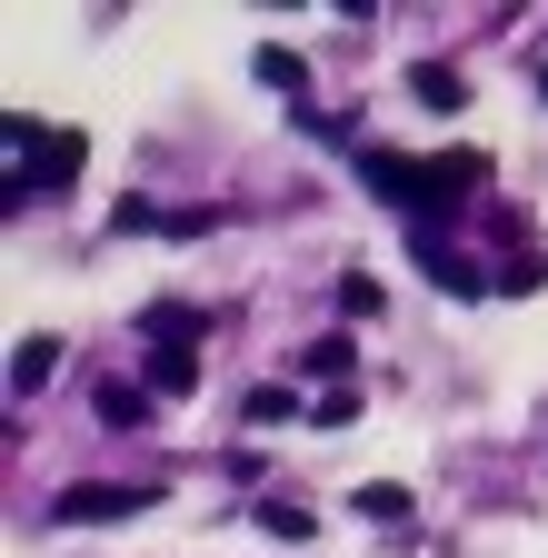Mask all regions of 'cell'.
<instances>
[{
	"mask_svg": "<svg viewBox=\"0 0 548 558\" xmlns=\"http://www.w3.org/2000/svg\"><path fill=\"white\" fill-rule=\"evenodd\" d=\"M360 180H369L379 199H399V209H449V199H468L478 180H489V160H478V150H449V160H409V150H360Z\"/></svg>",
	"mask_w": 548,
	"mask_h": 558,
	"instance_id": "1",
	"label": "cell"
},
{
	"mask_svg": "<svg viewBox=\"0 0 548 558\" xmlns=\"http://www.w3.org/2000/svg\"><path fill=\"white\" fill-rule=\"evenodd\" d=\"M130 509H150V488L81 478V488H60V499H50V519H60V529H100V519H130Z\"/></svg>",
	"mask_w": 548,
	"mask_h": 558,
	"instance_id": "2",
	"label": "cell"
},
{
	"mask_svg": "<svg viewBox=\"0 0 548 558\" xmlns=\"http://www.w3.org/2000/svg\"><path fill=\"white\" fill-rule=\"evenodd\" d=\"M150 399H180V389H199V339H150Z\"/></svg>",
	"mask_w": 548,
	"mask_h": 558,
	"instance_id": "3",
	"label": "cell"
},
{
	"mask_svg": "<svg viewBox=\"0 0 548 558\" xmlns=\"http://www.w3.org/2000/svg\"><path fill=\"white\" fill-rule=\"evenodd\" d=\"M90 418H100V429H150V379H100Z\"/></svg>",
	"mask_w": 548,
	"mask_h": 558,
	"instance_id": "4",
	"label": "cell"
},
{
	"mask_svg": "<svg viewBox=\"0 0 548 558\" xmlns=\"http://www.w3.org/2000/svg\"><path fill=\"white\" fill-rule=\"evenodd\" d=\"M419 279H429V290H449V300H478V290H489V269H468L449 240H419Z\"/></svg>",
	"mask_w": 548,
	"mask_h": 558,
	"instance_id": "5",
	"label": "cell"
},
{
	"mask_svg": "<svg viewBox=\"0 0 548 558\" xmlns=\"http://www.w3.org/2000/svg\"><path fill=\"white\" fill-rule=\"evenodd\" d=\"M50 369H60V339H50V329H31V339L11 349V399H40V389H50Z\"/></svg>",
	"mask_w": 548,
	"mask_h": 558,
	"instance_id": "6",
	"label": "cell"
},
{
	"mask_svg": "<svg viewBox=\"0 0 548 558\" xmlns=\"http://www.w3.org/2000/svg\"><path fill=\"white\" fill-rule=\"evenodd\" d=\"M409 100H419V110H439V120H449V110H468V81H459V70H449V60H419V70H409Z\"/></svg>",
	"mask_w": 548,
	"mask_h": 558,
	"instance_id": "7",
	"label": "cell"
},
{
	"mask_svg": "<svg viewBox=\"0 0 548 558\" xmlns=\"http://www.w3.org/2000/svg\"><path fill=\"white\" fill-rule=\"evenodd\" d=\"M300 369H309V379H329V389H350L360 349H350V339H309V349H300Z\"/></svg>",
	"mask_w": 548,
	"mask_h": 558,
	"instance_id": "8",
	"label": "cell"
},
{
	"mask_svg": "<svg viewBox=\"0 0 548 558\" xmlns=\"http://www.w3.org/2000/svg\"><path fill=\"white\" fill-rule=\"evenodd\" d=\"M249 70H259V81L280 90V100H300V90H309V60H300V50H280V40H269V50L249 60Z\"/></svg>",
	"mask_w": 548,
	"mask_h": 558,
	"instance_id": "9",
	"label": "cell"
},
{
	"mask_svg": "<svg viewBox=\"0 0 548 558\" xmlns=\"http://www.w3.org/2000/svg\"><path fill=\"white\" fill-rule=\"evenodd\" d=\"M300 418V389H249V429H290Z\"/></svg>",
	"mask_w": 548,
	"mask_h": 558,
	"instance_id": "10",
	"label": "cell"
},
{
	"mask_svg": "<svg viewBox=\"0 0 548 558\" xmlns=\"http://www.w3.org/2000/svg\"><path fill=\"white\" fill-rule=\"evenodd\" d=\"M489 290H548V250H519L509 269H489Z\"/></svg>",
	"mask_w": 548,
	"mask_h": 558,
	"instance_id": "11",
	"label": "cell"
},
{
	"mask_svg": "<svg viewBox=\"0 0 548 558\" xmlns=\"http://www.w3.org/2000/svg\"><path fill=\"white\" fill-rule=\"evenodd\" d=\"M360 418V389H319V409H309V429H350Z\"/></svg>",
	"mask_w": 548,
	"mask_h": 558,
	"instance_id": "12",
	"label": "cell"
},
{
	"mask_svg": "<svg viewBox=\"0 0 548 558\" xmlns=\"http://www.w3.org/2000/svg\"><path fill=\"white\" fill-rule=\"evenodd\" d=\"M360 509H369V519H409V488H399V478H369Z\"/></svg>",
	"mask_w": 548,
	"mask_h": 558,
	"instance_id": "13",
	"label": "cell"
},
{
	"mask_svg": "<svg viewBox=\"0 0 548 558\" xmlns=\"http://www.w3.org/2000/svg\"><path fill=\"white\" fill-rule=\"evenodd\" d=\"M259 529H269V538H309V509H290V499H259Z\"/></svg>",
	"mask_w": 548,
	"mask_h": 558,
	"instance_id": "14",
	"label": "cell"
},
{
	"mask_svg": "<svg viewBox=\"0 0 548 558\" xmlns=\"http://www.w3.org/2000/svg\"><path fill=\"white\" fill-rule=\"evenodd\" d=\"M538 90H548V70H538Z\"/></svg>",
	"mask_w": 548,
	"mask_h": 558,
	"instance_id": "15",
	"label": "cell"
}]
</instances>
